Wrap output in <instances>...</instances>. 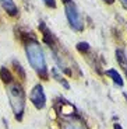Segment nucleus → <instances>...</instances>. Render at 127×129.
Segmentation results:
<instances>
[{
	"label": "nucleus",
	"mask_w": 127,
	"mask_h": 129,
	"mask_svg": "<svg viewBox=\"0 0 127 129\" xmlns=\"http://www.w3.org/2000/svg\"><path fill=\"white\" fill-rule=\"evenodd\" d=\"M105 76H108V77L110 79L116 86H119V87H123L124 86L123 77H121V74L119 73L116 69H108V70H105Z\"/></svg>",
	"instance_id": "7"
},
{
	"label": "nucleus",
	"mask_w": 127,
	"mask_h": 129,
	"mask_svg": "<svg viewBox=\"0 0 127 129\" xmlns=\"http://www.w3.org/2000/svg\"><path fill=\"white\" fill-rule=\"evenodd\" d=\"M6 86V91H7V97L10 101V107L13 110V114L16 116L17 121H22L24 118V112H25V104H27V98H25V91L22 88V86L16 80V77H11L10 80H7L4 83Z\"/></svg>",
	"instance_id": "2"
},
{
	"label": "nucleus",
	"mask_w": 127,
	"mask_h": 129,
	"mask_svg": "<svg viewBox=\"0 0 127 129\" xmlns=\"http://www.w3.org/2000/svg\"><path fill=\"white\" fill-rule=\"evenodd\" d=\"M103 2H105V3H108V4H112L114 0H103Z\"/></svg>",
	"instance_id": "14"
},
{
	"label": "nucleus",
	"mask_w": 127,
	"mask_h": 129,
	"mask_svg": "<svg viewBox=\"0 0 127 129\" xmlns=\"http://www.w3.org/2000/svg\"><path fill=\"white\" fill-rule=\"evenodd\" d=\"M13 66H14V69H16V72H20L21 80H24V77H25V72H24L22 66L20 64V62H18V60H13Z\"/></svg>",
	"instance_id": "9"
},
{
	"label": "nucleus",
	"mask_w": 127,
	"mask_h": 129,
	"mask_svg": "<svg viewBox=\"0 0 127 129\" xmlns=\"http://www.w3.org/2000/svg\"><path fill=\"white\" fill-rule=\"evenodd\" d=\"M114 58H116L117 64L121 68V70L124 72V74H126V77H127V55H126V51L121 49V48H117L114 51Z\"/></svg>",
	"instance_id": "6"
},
{
	"label": "nucleus",
	"mask_w": 127,
	"mask_h": 129,
	"mask_svg": "<svg viewBox=\"0 0 127 129\" xmlns=\"http://www.w3.org/2000/svg\"><path fill=\"white\" fill-rule=\"evenodd\" d=\"M0 6H2V9L4 10V13L7 14V16L10 17H18L20 14V9L18 6H17V3L14 2V0H0Z\"/></svg>",
	"instance_id": "5"
},
{
	"label": "nucleus",
	"mask_w": 127,
	"mask_h": 129,
	"mask_svg": "<svg viewBox=\"0 0 127 129\" xmlns=\"http://www.w3.org/2000/svg\"><path fill=\"white\" fill-rule=\"evenodd\" d=\"M113 129H123V128H121L120 123H114V125H113Z\"/></svg>",
	"instance_id": "13"
},
{
	"label": "nucleus",
	"mask_w": 127,
	"mask_h": 129,
	"mask_svg": "<svg viewBox=\"0 0 127 129\" xmlns=\"http://www.w3.org/2000/svg\"><path fill=\"white\" fill-rule=\"evenodd\" d=\"M29 101L36 110H43L46 107V94L42 87V84H35L29 93Z\"/></svg>",
	"instance_id": "4"
},
{
	"label": "nucleus",
	"mask_w": 127,
	"mask_h": 129,
	"mask_svg": "<svg viewBox=\"0 0 127 129\" xmlns=\"http://www.w3.org/2000/svg\"><path fill=\"white\" fill-rule=\"evenodd\" d=\"M42 3L49 9H56V0H42Z\"/></svg>",
	"instance_id": "11"
},
{
	"label": "nucleus",
	"mask_w": 127,
	"mask_h": 129,
	"mask_svg": "<svg viewBox=\"0 0 127 129\" xmlns=\"http://www.w3.org/2000/svg\"><path fill=\"white\" fill-rule=\"evenodd\" d=\"M120 3L123 4V7H124V9L127 10V0H120Z\"/></svg>",
	"instance_id": "12"
},
{
	"label": "nucleus",
	"mask_w": 127,
	"mask_h": 129,
	"mask_svg": "<svg viewBox=\"0 0 127 129\" xmlns=\"http://www.w3.org/2000/svg\"><path fill=\"white\" fill-rule=\"evenodd\" d=\"M52 73H53L54 79H56V80L59 81V83H61V84H63V86H64V87H66V88H69V83H67V81L64 80L63 77H61L60 74L57 73V70H56V69H53V70H52Z\"/></svg>",
	"instance_id": "10"
},
{
	"label": "nucleus",
	"mask_w": 127,
	"mask_h": 129,
	"mask_svg": "<svg viewBox=\"0 0 127 129\" xmlns=\"http://www.w3.org/2000/svg\"><path fill=\"white\" fill-rule=\"evenodd\" d=\"M22 42H24V52H25L29 66L34 69V72L42 80H48L49 69H48V63H46V58H45V52L42 49L39 41L31 35H24Z\"/></svg>",
	"instance_id": "1"
},
{
	"label": "nucleus",
	"mask_w": 127,
	"mask_h": 129,
	"mask_svg": "<svg viewBox=\"0 0 127 129\" xmlns=\"http://www.w3.org/2000/svg\"><path fill=\"white\" fill-rule=\"evenodd\" d=\"M61 2H63L64 14H66L70 28L74 29L76 32H83L85 28V23H84V18L80 13L77 4L74 3V0H61Z\"/></svg>",
	"instance_id": "3"
},
{
	"label": "nucleus",
	"mask_w": 127,
	"mask_h": 129,
	"mask_svg": "<svg viewBox=\"0 0 127 129\" xmlns=\"http://www.w3.org/2000/svg\"><path fill=\"white\" fill-rule=\"evenodd\" d=\"M64 129H85L84 125L77 119H69L64 123Z\"/></svg>",
	"instance_id": "8"
}]
</instances>
